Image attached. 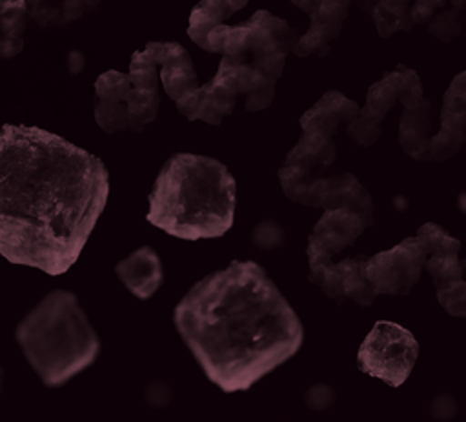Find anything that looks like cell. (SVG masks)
Returning a JSON list of instances; mask_svg holds the SVG:
<instances>
[{"mask_svg":"<svg viewBox=\"0 0 466 422\" xmlns=\"http://www.w3.org/2000/svg\"><path fill=\"white\" fill-rule=\"evenodd\" d=\"M109 196L104 162L35 126L0 129V255L47 275L80 256Z\"/></svg>","mask_w":466,"mask_h":422,"instance_id":"1","label":"cell"},{"mask_svg":"<svg viewBox=\"0 0 466 422\" xmlns=\"http://www.w3.org/2000/svg\"><path fill=\"white\" fill-rule=\"evenodd\" d=\"M173 322L204 375L226 393L249 389L293 358L304 338L299 315L251 260H233L193 284Z\"/></svg>","mask_w":466,"mask_h":422,"instance_id":"2","label":"cell"},{"mask_svg":"<svg viewBox=\"0 0 466 422\" xmlns=\"http://www.w3.org/2000/svg\"><path fill=\"white\" fill-rule=\"evenodd\" d=\"M237 184L217 158L175 153L160 167L147 196V222L182 240L218 238L235 218Z\"/></svg>","mask_w":466,"mask_h":422,"instance_id":"3","label":"cell"},{"mask_svg":"<svg viewBox=\"0 0 466 422\" xmlns=\"http://www.w3.org/2000/svg\"><path fill=\"white\" fill-rule=\"evenodd\" d=\"M15 340L33 373L49 389L84 373L102 351V340L78 296L67 289L44 295L16 324Z\"/></svg>","mask_w":466,"mask_h":422,"instance_id":"4","label":"cell"},{"mask_svg":"<svg viewBox=\"0 0 466 422\" xmlns=\"http://www.w3.org/2000/svg\"><path fill=\"white\" fill-rule=\"evenodd\" d=\"M158 107V67L146 49L131 55L127 73L109 69L95 80V120L109 135L142 131L157 118Z\"/></svg>","mask_w":466,"mask_h":422,"instance_id":"5","label":"cell"},{"mask_svg":"<svg viewBox=\"0 0 466 422\" xmlns=\"http://www.w3.org/2000/svg\"><path fill=\"white\" fill-rule=\"evenodd\" d=\"M295 42L297 35L286 20L260 9L242 24L213 27L204 51L240 58L277 82Z\"/></svg>","mask_w":466,"mask_h":422,"instance_id":"6","label":"cell"},{"mask_svg":"<svg viewBox=\"0 0 466 422\" xmlns=\"http://www.w3.org/2000/svg\"><path fill=\"white\" fill-rule=\"evenodd\" d=\"M359 113L357 102L339 91H328L300 116L302 136L288 153L284 164L304 167L320 175L337 158L333 136L340 124L351 122Z\"/></svg>","mask_w":466,"mask_h":422,"instance_id":"7","label":"cell"},{"mask_svg":"<svg viewBox=\"0 0 466 422\" xmlns=\"http://www.w3.org/2000/svg\"><path fill=\"white\" fill-rule=\"evenodd\" d=\"M422 100L424 96L419 75L406 65H397L368 89L366 104L359 107L357 116L346 124V133L355 144L368 147L380 138L384 131V118L395 104H402V107H415Z\"/></svg>","mask_w":466,"mask_h":422,"instance_id":"8","label":"cell"},{"mask_svg":"<svg viewBox=\"0 0 466 422\" xmlns=\"http://www.w3.org/2000/svg\"><path fill=\"white\" fill-rule=\"evenodd\" d=\"M419 357V342L402 326L379 320L359 347V369L391 387L402 386Z\"/></svg>","mask_w":466,"mask_h":422,"instance_id":"9","label":"cell"},{"mask_svg":"<svg viewBox=\"0 0 466 422\" xmlns=\"http://www.w3.org/2000/svg\"><path fill=\"white\" fill-rule=\"evenodd\" d=\"M426 249L417 236H408L388 251L366 258V273L377 295H408L419 280Z\"/></svg>","mask_w":466,"mask_h":422,"instance_id":"10","label":"cell"},{"mask_svg":"<svg viewBox=\"0 0 466 422\" xmlns=\"http://www.w3.org/2000/svg\"><path fill=\"white\" fill-rule=\"evenodd\" d=\"M466 142V71L459 73L442 98L441 127L428 138L420 162H444Z\"/></svg>","mask_w":466,"mask_h":422,"instance_id":"11","label":"cell"},{"mask_svg":"<svg viewBox=\"0 0 466 422\" xmlns=\"http://www.w3.org/2000/svg\"><path fill=\"white\" fill-rule=\"evenodd\" d=\"M366 227H370L366 220L348 207L324 209L308 236V264L317 266L329 262L344 247L351 246Z\"/></svg>","mask_w":466,"mask_h":422,"instance_id":"12","label":"cell"},{"mask_svg":"<svg viewBox=\"0 0 466 422\" xmlns=\"http://www.w3.org/2000/svg\"><path fill=\"white\" fill-rule=\"evenodd\" d=\"M309 16L308 31L297 38L293 53L297 56L326 55L329 44L339 38L348 16L351 0H291Z\"/></svg>","mask_w":466,"mask_h":422,"instance_id":"13","label":"cell"},{"mask_svg":"<svg viewBox=\"0 0 466 422\" xmlns=\"http://www.w3.org/2000/svg\"><path fill=\"white\" fill-rule=\"evenodd\" d=\"M300 204L309 207H322V209L348 207L359 213L368 226L373 224L371 196L360 186V182L350 173L333 175V176H322V175L313 176L300 198Z\"/></svg>","mask_w":466,"mask_h":422,"instance_id":"14","label":"cell"},{"mask_svg":"<svg viewBox=\"0 0 466 422\" xmlns=\"http://www.w3.org/2000/svg\"><path fill=\"white\" fill-rule=\"evenodd\" d=\"M144 49L155 60L160 85L173 102L198 87V78L186 47L177 42H149Z\"/></svg>","mask_w":466,"mask_h":422,"instance_id":"15","label":"cell"},{"mask_svg":"<svg viewBox=\"0 0 466 422\" xmlns=\"http://www.w3.org/2000/svg\"><path fill=\"white\" fill-rule=\"evenodd\" d=\"M115 275L138 300H149L164 284V267L151 246H142L116 262Z\"/></svg>","mask_w":466,"mask_h":422,"instance_id":"16","label":"cell"},{"mask_svg":"<svg viewBox=\"0 0 466 422\" xmlns=\"http://www.w3.org/2000/svg\"><path fill=\"white\" fill-rule=\"evenodd\" d=\"M466 0H415L410 7L413 25H426L441 42H450L462 33Z\"/></svg>","mask_w":466,"mask_h":422,"instance_id":"17","label":"cell"},{"mask_svg":"<svg viewBox=\"0 0 466 422\" xmlns=\"http://www.w3.org/2000/svg\"><path fill=\"white\" fill-rule=\"evenodd\" d=\"M102 0H27V16L40 29H64L91 15Z\"/></svg>","mask_w":466,"mask_h":422,"instance_id":"18","label":"cell"},{"mask_svg":"<svg viewBox=\"0 0 466 422\" xmlns=\"http://www.w3.org/2000/svg\"><path fill=\"white\" fill-rule=\"evenodd\" d=\"M248 2L249 0H200L189 15L187 36L204 49L208 33L213 27L226 24V20L240 11Z\"/></svg>","mask_w":466,"mask_h":422,"instance_id":"19","label":"cell"},{"mask_svg":"<svg viewBox=\"0 0 466 422\" xmlns=\"http://www.w3.org/2000/svg\"><path fill=\"white\" fill-rule=\"evenodd\" d=\"M431 102L422 100L415 107H404L399 122V142L406 155L419 160L431 136Z\"/></svg>","mask_w":466,"mask_h":422,"instance_id":"20","label":"cell"},{"mask_svg":"<svg viewBox=\"0 0 466 422\" xmlns=\"http://www.w3.org/2000/svg\"><path fill=\"white\" fill-rule=\"evenodd\" d=\"M27 0H0V58L9 60L24 49Z\"/></svg>","mask_w":466,"mask_h":422,"instance_id":"21","label":"cell"},{"mask_svg":"<svg viewBox=\"0 0 466 422\" xmlns=\"http://www.w3.org/2000/svg\"><path fill=\"white\" fill-rule=\"evenodd\" d=\"M413 0H377L371 18L382 38H390L397 31H411L415 25L410 18Z\"/></svg>","mask_w":466,"mask_h":422,"instance_id":"22","label":"cell"},{"mask_svg":"<svg viewBox=\"0 0 466 422\" xmlns=\"http://www.w3.org/2000/svg\"><path fill=\"white\" fill-rule=\"evenodd\" d=\"M342 267V291L344 298L355 300L359 306H371L377 298V291L366 273V258H344Z\"/></svg>","mask_w":466,"mask_h":422,"instance_id":"23","label":"cell"},{"mask_svg":"<svg viewBox=\"0 0 466 422\" xmlns=\"http://www.w3.org/2000/svg\"><path fill=\"white\" fill-rule=\"evenodd\" d=\"M419 242L426 249V258L428 256H442V255H453L461 251V242L448 235L444 227L433 222H426L419 227L417 235Z\"/></svg>","mask_w":466,"mask_h":422,"instance_id":"24","label":"cell"},{"mask_svg":"<svg viewBox=\"0 0 466 422\" xmlns=\"http://www.w3.org/2000/svg\"><path fill=\"white\" fill-rule=\"evenodd\" d=\"M424 269L431 275L433 286L437 287L441 284L462 278L466 273V258H459V253L428 256L424 262Z\"/></svg>","mask_w":466,"mask_h":422,"instance_id":"25","label":"cell"},{"mask_svg":"<svg viewBox=\"0 0 466 422\" xmlns=\"http://www.w3.org/2000/svg\"><path fill=\"white\" fill-rule=\"evenodd\" d=\"M435 293L448 315L466 318V282L462 278L437 286Z\"/></svg>","mask_w":466,"mask_h":422,"instance_id":"26","label":"cell"},{"mask_svg":"<svg viewBox=\"0 0 466 422\" xmlns=\"http://www.w3.org/2000/svg\"><path fill=\"white\" fill-rule=\"evenodd\" d=\"M284 240V233L280 229V226H277L275 222H262L255 227L253 231V242L264 249H273L277 246H280Z\"/></svg>","mask_w":466,"mask_h":422,"instance_id":"27","label":"cell"},{"mask_svg":"<svg viewBox=\"0 0 466 422\" xmlns=\"http://www.w3.org/2000/svg\"><path fill=\"white\" fill-rule=\"evenodd\" d=\"M333 398H335V393L329 386L326 384H317V386H311L306 393V402L311 409H326L333 404Z\"/></svg>","mask_w":466,"mask_h":422,"instance_id":"28","label":"cell"},{"mask_svg":"<svg viewBox=\"0 0 466 422\" xmlns=\"http://www.w3.org/2000/svg\"><path fill=\"white\" fill-rule=\"evenodd\" d=\"M351 2H355L364 13H368V15H371L373 13V7H375V4H377V0H351Z\"/></svg>","mask_w":466,"mask_h":422,"instance_id":"29","label":"cell"},{"mask_svg":"<svg viewBox=\"0 0 466 422\" xmlns=\"http://www.w3.org/2000/svg\"><path fill=\"white\" fill-rule=\"evenodd\" d=\"M4 391V369H2V366H0V393Z\"/></svg>","mask_w":466,"mask_h":422,"instance_id":"30","label":"cell"}]
</instances>
